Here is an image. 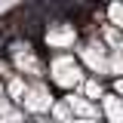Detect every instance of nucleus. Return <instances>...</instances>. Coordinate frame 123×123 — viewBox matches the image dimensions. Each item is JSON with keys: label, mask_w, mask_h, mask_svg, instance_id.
<instances>
[{"label": "nucleus", "mask_w": 123, "mask_h": 123, "mask_svg": "<svg viewBox=\"0 0 123 123\" xmlns=\"http://www.w3.org/2000/svg\"><path fill=\"white\" fill-rule=\"evenodd\" d=\"M83 80H86V71L77 62L74 52H59V55H49L46 59V83L52 89L65 92V95L68 92H80Z\"/></svg>", "instance_id": "1"}, {"label": "nucleus", "mask_w": 123, "mask_h": 123, "mask_svg": "<svg viewBox=\"0 0 123 123\" xmlns=\"http://www.w3.org/2000/svg\"><path fill=\"white\" fill-rule=\"evenodd\" d=\"M6 62L12 65V71L25 80H46V59L40 55V49L25 40V43H12L6 49Z\"/></svg>", "instance_id": "2"}, {"label": "nucleus", "mask_w": 123, "mask_h": 123, "mask_svg": "<svg viewBox=\"0 0 123 123\" xmlns=\"http://www.w3.org/2000/svg\"><path fill=\"white\" fill-rule=\"evenodd\" d=\"M80 40V28H77L74 22H52V25H46L43 31V46H49V52L52 55H59V52H71Z\"/></svg>", "instance_id": "3"}, {"label": "nucleus", "mask_w": 123, "mask_h": 123, "mask_svg": "<svg viewBox=\"0 0 123 123\" xmlns=\"http://www.w3.org/2000/svg\"><path fill=\"white\" fill-rule=\"evenodd\" d=\"M65 98V105L71 108V114H74V120H102V111L95 102L89 98H83L80 92H68V95H62Z\"/></svg>", "instance_id": "4"}, {"label": "nucleus", "mask_w": 123, "mask_h": 123, "mask_svg": "<svg viewBox=\"0 0 123 123\" xmlns=\"http://www.w3.org/2000/svg\"><path fill=\"white\" fill-rule=\"evenodd\" d=\"M98 111H102V120L105 123H123V102L108 89L105 98L98 102Z\"/></svg>", "instance_id": "5"}, {"label": "nucleus", "mask_w": 123, "mask_h": 123, "mask_svg": "<svg viewBox=\"0 0 123 123\" xmlns=\"http://www.w3.org/2000/svg\"><path fill=\"white\" fill-rule=\"evenodd\" d=\"M105 80H98V77H89L86 74V80H83V86H80V95H83V98H89V102H95V105H98V102H102V98H105Z\"/></svg>", "instance_id": "6"}, {"label": "nucleus", "mask_w": 123, "mask_h": 123, "mask_svg": "<svg viewBox=\"0 0 123 123\" xmlns=\"http://www.w3.org/2000/svg\"><path fill=\"white\" fill-rule=\"evenodd\" d=\"M49 123H74V114H71V108L65 105V98H55V105L49 111Z\"/></svg>", "instance_id": "7"}, {"label": "nucleus", "mask_w": 123, "mask_h": 123, "mask_svg": "<svg viewBox=\"0 0 123 123\" xmlns=\"http://www.w3.org/2000/svg\"><path fill=\"white\" fill-rule=\"evenodd\" d=\"M105 18H108V25H114V28L123 34V3H111V6H105Z\"/></svg>", "instance_id": "8"}, {"label": "nucleus", "mask_w": 123, "mask_h": 123, "mask_svg": "<svg viewBox=\"0 0 123 123\" xmlns=\"http://www.w3.org/2000/svg\"><path fill=\"white\" fill-rule=\"evenodd\" d=\"M111 92L123 102V77H120V80H111Z\"/></svg>", "instance_id": "9"}, {"label": "nucleus", "mask_w": 123, "mask_h": 123, "mask_svg": "<svg viewBox=\"0 0 123 123\" xmlns=\"http://www.w3.org/2000/svg\"><path fill=\"white\" fill-rule=\"evenodd\" d=\"M31 123H49V117H37V120H31Z\"/></svg>", "instance_id": "10"}, {"label": "nucleus", "mask_w": 123, "mask_h": 123, "mask_svg": "<svg viewBox=\"0 0 123 123\" xmlns=\"http://www.w3.org/2000/svg\"><path fill=\"white\" fill-rule=\"evenodd\" d=\"M74 123H105V120H74Z\"/></svg>", "instance_id": "11"}, {"label": "nucleus", "mask_w": 123, "mask_h": 123, "mask_svg": "<svg viewBox=\"0 0 123 123\" xmlns=\"http://www.w3.org/2000/svg\"><path fill=\"white\" fill-rule=\"evenodd\" d=\"M3 95H6V89H3V80H0V98H3Z\"/></svg>", "instance_id": "12"}, {"label": "nucleus", "mask_w": 123, "mask_h": 123, "mask_svg": "<svg viewBox=\"0 0 123 123\" xmlns=\"http://www.w3.org/2000/svg\"><path fill=\"white\" fill-rule=\"evenodd\" d=\"M120 49H123V43H120Z\"/></svg>", "instance_id": "13"}]
</instances>
